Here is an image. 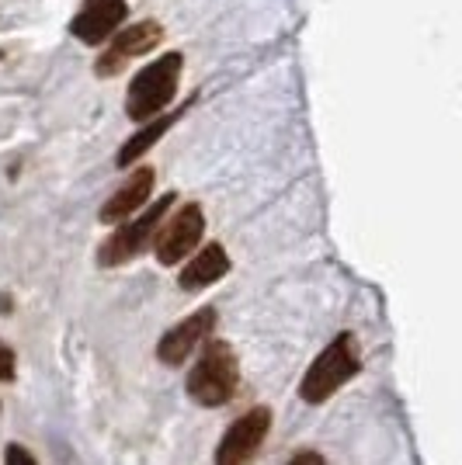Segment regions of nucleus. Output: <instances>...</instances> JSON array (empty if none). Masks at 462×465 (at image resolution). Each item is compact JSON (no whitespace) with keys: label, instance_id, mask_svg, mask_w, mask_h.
I'll return each instance as SVG.
<instances>
[{"label":"nucleus","instance_id":"39448f33","mask_svg":"<svg viewBox=\"0 0 462 465\" xmlns=\"http://www.w3.org/2000/svg\"><path fill=\"white\" fill-rule=\"evenodd\" d=\"M271 427V410L254 407L240 420H233L230 430L216 448V465H254L257 448L265 445V434Z\"/></svg>","mask_w":462,"mask_h":465},{"label":"nucleus","instance_id":"f257e3e1","mask_svg":"<svg viewBox=\"0 0 462 465\" xmlns=\"http://www.w3.org/2000/svg\"><path fill=\"white\" fill-rule=\"evenodd\" d=\"M236 382H240V369H236L233 348L226 341H209L198 354V361L192 365L188 396L198 407H223L233 400Z\"/></svg>","mask_w":462,"mask_h":465},{"label":"nucleus","instance_id":"2eb2a0df","mask_svg":"<svg viewBox=\"0 0 462 465\" xmlns=\"http://www.w3.org/2000/svg\"><path fill=\"white\" fill-rule=\"evenodd\" d=\"M289 465H327V462H324L316 451H303V455H296Z\"/></svg>","mask_w":462,"mask_h":465},{"label":"nucleus","instance_id":"4468645a","mask_svg":"<svg viewBox=\"0 0 462 465\" xmlns=\"http://www.w3.org/2000/svg\"><path fill=\"white\" fill-rule=\"evenodd\" d=\"M7 465H39L32 459V451L21 445H7Z\"/></svg>","mask_w":462,"mask_h":465},{"label":"nucleus","instance_id":"9b49d317","mask_svg":"<svg viewBox=\"0 0 462 465\" xmlns=\"http://www.w3.org/2000/svg\"><path fill=\"white\" fill-rule=\"evenodd\" d=\"M226 272H230L226 251H223L219 243H209V247H202V251L188 261V268H181L177 285L185 292H198V289H206V285H212V282H219Z\"/></svg>","mask_w":462,"mask_h":465},{"label":"nucleus","instance_id":"1a4fd4ad","mask_svg":"<svg viewBox=\"0 0 462 465\" xmlns=\"http://www.w3.org/2000/svg\"><path fill=\"white\" fill-rule=\"evenodd\" d=\"M212 323H216V310H212V306L192 312L188 320H181L177 327L167 330V333L160 337V344H156V358H160L164 365H171V369L185 365V361L192 358V351L209 337Z\"/></svg>","mask_w":462,"mask_h":465},{"label":"nucleus","instance_id":"f03ea898","mask_svg":"<svg viewBox=\"0 0 462 465\" xmlns=\"http://www.w3.org/2000/svg\"><path fill=\"white\" fill-rule=\"evenodd\" d=\"M177 80H181V53H164L150 66H143L133 77V84H129L126 115L133 122L156 118L177 94Z\"/></svg>","mask_w":462,"mask_h":465},{"label":"nucleus","instance_id":"20e7f679","mask_svg":"<svg viewBox=\"0 0 462 465\" xmlns=\"http://www.w3.org/2000/svg\"><path fill=\"white\" fill-rule=\"evenodd\" d=\"M171 205H174V194H164V198L154 202L146 213H139L136 219L122 223V226H118V230L101 243V251H97V264H101V268H118V264L133 261L136 253L146 251V247H150V240H156L160 223H164V215H167Z\"/></svg>","mask_w":462,"mask_h":465},{"label":"nucleus","instance_id":"f8f14e48","mask_svg":"<svg viewBox=\"0 0 462 465\" xmlns=\"http://www.w3.org/2000/svg\"><path fill=\"white\" fill-rule=\"evenodd\" d=\"M177 115H164V118H154V122H146L136 136H129L126 143H122V150H118V167H133L136 163V156H143L150 146H154L156 139L164 136L167 129H171V122Z\"/></svg>","mask_w":462,"mask_h":465},{"label":"nucleus","instance_id":"9d476101","mask_svg":"<svg viewBox=\"0 0 462 465\" xmlns=\"http://www.w3.org/2000/svg\"><path fill=\"white\" fill-rule=\"evenodd\" d=\"M154 181H156L154 167H139V171L105 202L101 223H126V219H133V215L146 205V198L154 192Z\"/></svg>","mask_w":462,"mask_h":465},{"label":"nucleus","instance_id":"0eeeda50","mask_svg":"<svg viewBox=\"0 0 462 465\" xmlns=\"http://www.w3.org/2000/svg\"><path fill=\"white\" fill-rule=\"evenodd\" d=\"M160 39H164V28L156 25V21H136L133 28H126V32H118L116 39H112V45L97 56V66L95 74L97 77H116L118 70L129 63V59L143 56V53H150V49H156L160 45Z\"/></svg>","mask_w":462,"mask_h":465},{"label":"nucleus","instance_id":"423d86ee","mask_svg":"<svg viewBox=\"0 0 462 465\" xmlns=\"http://www.w3.org/2000/svg\"><path fill=\"white\" fill-rule=\"evenodd\" d=\"M202 232H206V215H202V209H198L195 202L192 205H181V209L171 215V223H164L160 232H156V240H154L156 261H160L164 268L181 264V261L198 247Z\"/></svg>","mask_w":462,"mask_h":465},{"label":"nucleus","instance_id":"7ed1b4c3","mask_svg":"<svg viewBox=\"0 0 462 465\" xmlns=\"http://www.w3.org/2000/svg\"><path fill=\"white\" fill-rule=\"evenodd\" d=\"M355 371H358V344H355L351 333H341V337H334L327 348L320 351V358L309 365L306 379H303V386H299V396L316 407V403L330 400Z\"/></svg>","mask_w":462,"mask_h":465},{"label":"nucleus","instance_id":"6e6552de","mask_svg":"<svg viewBox=\"0 0 462 465\" xmlns=\"http://www.w3.org/2000/svg\"><path fill=\"white\" fill-rule=\"evenodd\" d=\"M126 0H84L80 11L70 21V35L84 45H101L116 35V28L126 21Z\"/></svg>","mask_w":462,"mask_h":465},{"label":"nucleus","instance_id":"ddd939ff","mask_svg":"<svg viewBox=\"0 0 462 465\" xmlns=\"http://www.w3.org/2000/svg\"><path fill=\"white\" fill-rule=\"evenodd\" d=\"M0 382H15V351L0 341Z\"/></svg>","mask_w":462,"mask_h":465}]
</instances>
